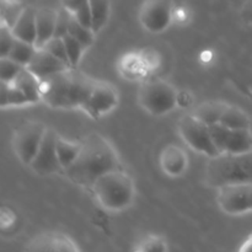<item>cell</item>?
<instances>
[{"label":"cell","instance_id":"obj_1","mask_svg":"<svg viewBox=\"0 0 252 252\" xmlns=\"http://www.w3.org/2000/svg\"><path fill=\"white\" fill-rule=\"evenodd\" d=\"M122 169L121 160L111 143L97 133H90L80 140V150L64 174L70 181L91 189L101 175Z\"/></svg>","mask_w":252,"mask_h":252},{"label":"cell","instance_id":"obj_14","mask_svg":"<svg viewBox=\"0 0 252 252\" xmlns=\"http://www.w3.org/2000/svg\"><path fill=\"white\" fill-rule=\"evenodd\" d=\"M27 250L31 251H78L75 244L61 233H44L29 243Z\"/></svg>","mask_w":252,"mask_h":252},{"label":"cell","instance_id":"obj_31","mask_svg":"<svg viewBox=\"0 0 252 252\" xmlns=\"http://www.w3.org/2000/svg\"><path fill=\"white\" fill-rule=\"evenodd\" d=\"M30 103L29 98L25 96V94L22 93L20 89H17L16 86L12 83H9V90H7V106H21Z\"/></svg>","mask_w":252,"mask_h":252},{"label":"cell","instance_id":"obj_12","mask_svg":"<svg viewBox=\"0 0 252 252\" xmlns=\"http://www.w3.org/2000/svg\"><path fill=\"white\" fill-rule=\"evenodd\" d=\"M118 95L115 88L105 81L96 80L90 96L84 103L83 108L90 117L98 118L100 116L110 112L117 106Z\"/></svg>","mask_w":252,"mask_h":252},{"label":"cell","instance_id":"obj_25","mask_svg":"<svg viewBox=\"0 0 252 252\" xmlns=\"http://www.w3.org/2000/svg\"><path fill=\"white\" fill-rule=\"evenodd\" d=\"M25 6L15 0H1V24L11 29L21 16Z\"/></svg>","mask_w":252,"mask_h":252},{"label":"cell","instance_id":"obj_27","mask_svg":"<svg viewBox=\"0 0 252 252\" xmlns=\"http://www.w3.org/2000/svg\"><path fill=\"white\" fill-rule=\"evenodd\" d=\"M63 41L65 43L66 53H68L69 63H70V66L73 68H76V65L80 62L81 56H83L84 51H85V47L80 43L76 38H74L70 34H65L63 37Z\"/></svg>","mask_w":252,"mask_h":252},{"label":"cell","instance_id":"obj_15","mask_svg":"<svg viewBox=\"0 0 252 252\" xmlns=\"http://www.w3.org/2000/svg\"><path fill=\"white\" fill-rule=\"evenodd\" d=\"M57 22V11L48 7L37 10L36 12V29L37 38L34 46L42 48L46 42H48L54 36Z\"/></svg>","mask_w":252,"mask_h":252},{"label":"cell","instance_id":"obj_34","mask_svg":"<svg viewBox=\"0 0 252 252\" xmlns=\"http://www.w3.org/2000/svg\"><path fill=\"white\" fill-rule=\"evenodd\" d=\"M240 16L244 22L252 25V0H246L241 7Z\"/></svg>","mask_w":252,"mask_h":252},{"label":"cell","instance_id":"obj_20","mask_svg":"<svg viewBox=\"0 0 252 252\" xmlns=\"http://www.w3.org/2000/svg\"><path fill=\"white\" fill-rule=\"evenodd\" d=\"M221 125L231 129H241V128H250L251 121L246 112H244L241 108L233 105H226L224 110L223 116L220 118Z\"/></svg>","mask_w":252,"mask_h":252},{"label":"cell","instance_id":"obj_8","mask_svg":"<svg viewBox=\"0 0 252 252\" xmlns=\"http://www.w3.org/2000/svg\"><path fill=\"white\" fill-rule=\"evenodd\" d=\"M209 132L219 153H246L252 150L250 128L231 129L221 123L209 126Z\"/></svg>","mask_w":252,"mask_h":252},{"label":"cell","instance_id":"obj_35","mask_svg":"<svg viewBox=\"0 0 252 252\" xmlns=\"http://www.w3.org/2000/svg\"><path fill=\"white\" fill-rule=\"evenodd\" d=\"M86 2H89V0H62V6L66 7L71 12H74Z\"/></svg>","mask_w":252,"mask_h":252},{"label":"cell","instance_id":"obj_5","mask_svg":"<svg viewBox=\"0 0 252 252\" xmlns=\"http://www.w3.org/2000/svg\"><path fill=\"white\" fill-rule=\"evenodd\" d=\"M177 91L161 79H149L142 83L138 90L140 106L154 116H161L174 110L177 105Z\"/></svg>","mask_w":252,"mask_h":252},{"label":"cell","instance_id":"obj_7","mask_svg":"<svg viewBox=\"0 0 252 252\" xmlns=\"http://www.w3.org/2000/svg\"><path fill=\"white\" fill-rule=\"evenodd\" d=\"M179 132L182 139L196 152L212 158L220 154L211 137L209 126L193 115H187L180 120Z\"/></svg>","mask_w":252,"mask_h":252},{"label":"cell","instance_id":"obj_30","mask_svg":"<svg viewBox=\"0 0 252 252\" xmlns=\"http://www.w3.org/2000/svg\"><path fill=\"white\" fill-rule=\"evenodd\" d=\"M15 39H16V37L12 33L11 29L5 24H1V26H0V52H1V57H6L9 54L10 49L14 46Z\"/></svg>","mask_w":252,"mask_h":252},{"label":"cell","instance_id":"obj_10","mask_svg":"<svg viewBox=\"0 0 252 252\" xmlns=\"http://www.w3.org/2000/svg\"><path fill=\"white\" fill-rule=\"evenodd\" d=\"M57 138L58 134L51 128H47L38 152L30 162V167L36 174L42 176L64 174V167L62 166L57 154Z\"/></svg>","mask_w":252,"mask_h":252},{"label":"cell","instance_id":"obj_19","mask_svg":"<svg viewBox=\"0 0 252 252\" xmlns=\"http://www.w3.org/2000/svg\"><path fill=\"white\" fill-rule=\"evenodd\" d=\"M226 105L228 103L220 102V101H207L197 106L192 115L206 125H216L220 122Z\"/></svg>","mask_w":252,"mask_h":252},{"label":"cell","instance_id":"obj_26","mask_svg":"<svg viewBox=\"0 0 252 252\" xmlns=\"http://www.w3.org/2000/svg\"><path fill=\"white\" fill-rule=\"evenodd\" d=\"M24 68L25 65L17 63L14 59L9 57H1L0 58V79L1 81L11 83Z\"/></svg>","mask_w":252,"mask_h":252},{"label":"cell","instance_id":"obj_36","mask_svg":"<svg viewBox=\"0 0 252 252\" xmlns=\"http://www.w3.org/2000/svg\"><path fill=\"white\" fill-rule=\"evenodd\" d=\"M7 90H9V83L1 81L0 83V91H1V107H7Z\"/></svg>","mask_w":252,"mask_h":252},{"label":"cell","instance_id":"obj_29","mask_svg":"<svg viewBox=\"0 0 252 252\" xmlns=\"http://www.w3.org/2000/svg\"><path fill=\"white\" fill-rule=\"evenodd\" d=\"M71 15H73V12L70 10H68L64 6H61V9L57 11L56 31H54L53 37H61V38H63L65 34H68V27Z\"/></svg>","mask_w":252,"mask_h":252},{"label":"cell","instance_id":"obj_33","mask_svg":"<svg viewBox=\"0 0 252 252\" xmlns=\"http://www.w3.org/2000/svg\"><path fill=\"white\" fill-rule=\"evenodd\" d=\"M140 244L142 246L138 249L142 251H165L167 249L164 241L157 236H149Z\"/></svg>","mask_w":252,"mask_h":252},{"label":"cell","instance_id":"obj_24","mask_svg":"<svg viewBox=\"0 0 252 252\" xmlns=\"http://www.w3.org/2000/svg\"><path fill=\"white\" fill-rule=\"evenodd\" d=\"M68 33L70 36H73L74 38L78 39L81 44L86 48L93 46L94 39H95V32L91 29H88V27L83 26L78 20L75 19L74 14L71 15L70 22H69L68 27Z\"/></svg>","mask_w":252,"mask_h":252},{"label":"cell","instance_id":"obj_21","mask_svg":"<svg viewBox=\"0 0 252 252\" xmlns=\"http://www.w3.org/2000/svg\"><path fill=\"white\" fill-rule=\"evenodd\" d=\"M93 14V31L97 34L108 21L111 10L110 0H89Z\"/></svg>","mask_w":252,"mask_h":252},{"label":"cell","instance_id":"obj_11","mask_svg":"<svg viewBox=\"0 0 252 252\" xmlns=\"http://www.w3.org/2000/svg\"><path fill=\"white\" fill-rule=\"evenodd\" d=\"M172 0H144L139 10L142 26L153 33H159L171 22Z\"/></svg>","mask_w":252,"mask_h":252},{"label":"cell","instance_id":"obj_18","mask_svg":"<svg viewBox=\"0 0 252 252\" xmlns=\"http://www.w3.org/2000/svg\"><path fill=\"white\" fill-rule=\"evenodd\" d=\"M11 83L25 94V96L29 98L30 103H37L41 101V95H39V79L36 75H33L26 66L20 71L19 75Z\"/></svg>","mask_w":252,"mask_h":252},{"label":"cell","instance_id":"obj_16","mask_svg":"<svg viewBox=\"0 0 252 252\" xmlns=\"http://www.w3.org/2000/svg\"><path fill=\"white\" fill-rule=\"evenodd\" d=\"M36 12L37 10L31 6H25L21 16L16 21V24L11 27V31L17 39L33 43L37 38L36 29Z\"/></svg>","mask_w":252,"mask_h":252},{"label":"cell","instance_id":"obj_2","mask_svg":"<svg viewBox=\"0 0 252 252\" xmlns=\"http://www.w3.org/2000/svg\"><path fill=\"white\" fill-rule=\"evenodd\" d=\"M95 83V79L70 66L39 79L41 101L52 108H81L90 96Z\"/></svg>","mask_w":252,"mask_h":252},{"label":"cell","instance_id":"obj_9","mask_svg":"<svg viewBox=\"0 0 252 252\" xmlns=\"http://www.w3.org/2000/svg\"><path fill=\"white\" fill-rule=\"evenodd\" d=\"M217 202L230 216L252 212V184H233L218 189Z\"/></svg>","mask_w":252,"mask_h":252},{"label":"cell","instance_id":"obj_17","mask_svg":"<svg viewBox=\"0 0 252 252\" xmlns=\"http://www.w3.org/2000/svg\"><path fill=\"white\" fill-rule=\"evenodd\" d=\"M187 157L184 150L176 145H167L161 153L160 162L161 167L167 175L179 176L187 166Z\"/></svg>","mask_w":252,"mask_h":252},{"label":"cell","instance_id":"obj_13","mask_svg":"<svg viewBox=\"0 0 252 252\" xmlns=\"http://www.w3.org/2000/svg\"><path fill=\"white\" fill-rule=\"evenodd\" d=\"M26 68L38 79H43L46 76L65 70V69L70 68V65L62 59L57 58L49 52L44 51L43 48H37L36 53L27 64Z\"/></svg>","mask_w":252,"mask_h":252},{"label":"cell","instance_id":"obj_3","mask_svg":"<svg viewBox=\"0 0 252 252\" xmlns=\"http://www.w3.org/2000/svg\"><path fill=\"white\" fill-rule=\"evenodd\" d=\"M206 181L214 189L233 184H252V150L220 153L209 158L206 166Z\"/></svg>","mask_w":252,"mask_h":252},{"label":"cell","instance_id":"obj_22","mask_svg":"<svg viewBox=\"0 0 252 252\" xmlns=\"http://www.w3.org/2000/svg\"><path fill=\"white\" fill-rule=\"evenodd\" d=\"M79 150H80V142H69V140L64 139V138L58 135V138H57V154H58L62 166L64 167V171L76 159V157L79 154Z\"/></svg>","mask_w":252,"mask_h":252},{"label":"cell","instance_id":"obj_4","mask_svg":"<svg viewBox=\"0 0 252 252\" xmlns=\"http://www.w3.org/2000/svg\"><path fill=\"white\" fill-rule=\"evenodd\" d=\"M98 203L108 211H123L134 198L133 180L123 169L112 170L101 175L91 187Z\"/></svg>","mask_w":252,"mask_h":252},{"label":"cell","instance_id":"obj_6","mask_svg":"<svg viewBox=\"0 0 252 252\" xmlns=\"http://www.w3.org/2000/svg\"><path fill=\"white\" fill-rule=\"evenodd\" d=\"M47 128L37 121H25L15 129L12 138V148L20 161L30 165L37 154Z\"/></svg>","mask_w":252,"mask_h":252},{"label":"cell","instance_id":"obj_23","mask_svg":"<svg viewBox=\"0 0 252 252\" xmlns=\"http://www.w3.org/2000/svg\"><path fill=\"white\" fill-rule=\"evenodd\" d=\"M36 51L37 47L33 43H30V42L21 41V39L16 38L15 39L14 46L10 49L9 54L6 57H9V58L14 59L17 63L26 66L32 59V57L34 56Z\"/></svg>","mask_w":252,"mask_h":252},{"label":"cell","instance_id":"obj_32","mask_svg":"<svg viewBox=\"0 0 252 252\" xmlns=\"http://www.w3.org/2000/svg\"><path fill=\"white\" fill-rule=\"evenodd\" d=\"M73 14L74 16H75V19L78 20L83 26L93 30V14H91L90 4H89V2H86L83 6L79 7L78 10H75Z\"/></svg>","mask_w":252,"mask_h":252},{"label":"cell","instance_id":"obj_28","mask_svg":"<svg viewBox=\"0 0 252 252\" xmlns=\"http://www.w3.org/2000/svg\"><path fill=\"white\" fill-rule=\"evenodd\" d=\"M42 48H43L44 51L49 52L51 54H53V56H56L57 58L62 59V61L65 62L66 64H69V65H70V63H69L68 53H66L65 43H64L63 38H61V37H52L48 42H46V43L43 44V47H42Z\"/></svg>","mask_w":252,"mask_h":252}]
</instances>
